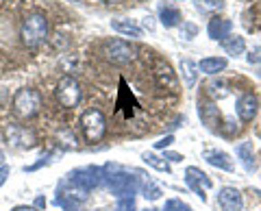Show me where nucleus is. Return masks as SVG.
<instances>
[{
	"mask_svg": "<svg viewBox=\"0 0 261 211\" xmlns=\"http://www.w3.org/2000/svg\"><path fill=\"white\" fill-rule=\"evenodd\" d=\"M154 81H157V85L161 89H168V92H172V94L178 92L176 74H174V70L170 68V63H166V61H157V66H154Z\"/></svg>",
	"mask_w": 261,
	"mask_h": 211,
	"instance_id": "7",
	"label": "nucleus"
},
{
	"mask_svg": "<svg viewBox=\"0 0 261 211\" xmlns=\"http://www.w3.org/2000/svg\"><path fill=\"white\" fill-rule=\"evenodd\" d=\"M226 35H231V22H228V20L214 18L209 22V37L211 39H220V42H222Z\"/></svg>",
	"mask_w": 261,
	"mask_h": 211,
	"instance_id": "13",
	"label": "nucleus"
},
{
	"mask_svg": "<svg viewBox=\"0 0 261 211\" xmlns=\"http://www.w3.org/2000/svg\"><path fill=\"white\" fill-rule=\"evenodd\" d=\"M102 3H107V5H118V3H122V0H102Z\"/></svg>",
	"mask_w": 261,
	"mask_h": 211,
	"instance_id": "28",
	"label": "nucleus"
},
{
	"mask_svg": "<svg viewBox=\"0 0 261 211\" xmlns=\"http://www.w3.org/2000/svg\"><path fill=\"white\" fill-rule=\"evenodd\" d=\"M81 131L87 144H98L107 133V120H105L102 111L98 109H87L81 116Z\"/></svg>",
	"mask_w": 261,
	"mask_h": 211,
	"instance_id": "4",
	"label": "nucleus"
},
{
	"mask_svg": "<svg viewBox=\"0 0 261 211\" xmlns=\"http://www.w3.org/2000/svg\"><path fill=\"white\" fill-rule=\"evenodd\" d=\"M248 59V63H261V46H255L250 50V55L246 57Z\"/></svg>",
	"mask_w": 261,
	"mask_h": 211,
	"instance_id": "22",
	"label": "nucleus"
},
{
	"mask_svg": "<svg viewBox=\"0 0 261 211\" xmlns=\"http://www.w3.org/2000/svg\"><path fill=\"white\" fill-rule=\"evenodd\" d=\"M205 159L209 161L211 166H216V168H220V170H228V172H231V170L235 168L233 166V159L226 155V152H222V150H207L205 152Z\"/></svg>",
	"mask_w": 261,
	"mask_h": 211,
	"instance_id": "12",
	"label": "nucleus"
},
{
	"mask_svg": "<svg viewBox=\"0 0 261 211\" xmlns=\"http://www.w3.org/2000/svg\"><path fill=\"white\" fill-rule=\"evenodd\" d=\"M198 113H200V118H202V122H205L209 128H214L216 124H220V111L214 102H205V104H200L198 107Z\"/></svg>",
	"mask_w": 261,
	"mask_h": 211,
	"instance_id": "16",
	"label": "nucleus"
},
{
	"mask_svg": "<svg viewBox=\"0 0 261 211\" xmlns=\"http://www.w3.org/2000/svg\"><path fill=\"white\" fill-rule=\"evenodd\" d=\"M163 159H170V161H183L181 155H176V152H166V157Z\"/></svg>",
	"mask_w": 261,
	"mask_h": 211,
	"instance_id": "24",
	"label": "nucleus"
},
{
	"mask_svg": "<svg viewBox=\"0 0 261 211\" xmlns=\"http://www.w3.org/2000/svg\"><path fill=\"white\" fill-rule=\"evenodd\" d=\"M100 55L109 63H113V66H128V63L135 59V48L128 42H124V39L111 37V39H107V42H102Z\"/></svg>",
	"mask_w": 261,
	"mask_h": 211,
	"instance_id": "3",
	"label": "nucleus"
},
{
	"mask_svg": "<svg viewBox=\"0 0 261 211\" xmlns=\"http://www.w3.org/2000/svg\"><path fill=\"white\" fill-rule=\"evenodd\" d=\"M178 68H181V76L185 81V85L194 87L196 85V76H198V63H194L192 59H181Z\"/></svg>",
	"mask_w": 261,
	"mask_h": 211,
	"instance_id": "17",
	"label": "nucleus"
},
{
	"mask_svg": "<svg viewBox=\"0 0 261 211\" xmlns=\"http://www.w3.org/2000/svg\"><path fill=\"white\" fill-rule=\"evenodd\" d=\"M218 205H220V209H222V211H242L244 200H242L240 190L222 188L218 192Z\"/></svg>",
	"mask_w": 261,
	"mask_h": 211,
	"instance_id": "8",
	"label": "nucleus"
},
{
	"mask_svg": "<svg viewBox=\"0 0 261 211\" xmlns=\"http://www.w3.org/2000/svg\"><path fill=\"white\" fill-rule=\"evenodd\" d=\"M55 96H57V100H59L61 107L74 109L81 102V98H83V89H81L79 81L74 76H61L59 83L55 87Z\"/></svg>",
	"mask_w": 261,
	"mask_h": 211,
	"instance_id": "5",
	"label": "nucleus"
},
{
	"mask_svg": "<svg viewBox=\"0 0 261 211\" xmlns=\"http://www.w3.org/2000/svg\"><path fill=\"white\" fill-rule=\"evenodd\" d=\"M39 109H42V94H39L37 89L22 87V89L15 92V96H13V113L20 120L35 118L39 113Z\"/></svg>",
	"mask_w": 261,
	"mask_h": 211,
	"instance_id": "2",
	"label": "nucleus"
},
{
	"mask_svg": "<svg viewBox=\"0 0 261 211\" xmlns=\"http://www.w3.org/2000/svg\"><path fill=\"white\" fill-rule=\"evenodd\" d=\"M5 137L13 148H20V150H31L33 146L37 144L35 133H33L31 128L22 126V124H7L5 126Z\"/></svg>",
	"mask_w": 261,
	"mask_h": 211,
	"instance_id": "6",
	"label": "nucleus"
},
{
	"mask_svg": "<svg viewBox=\"0 0 261 211\" xmlns=\"http://www.w3.org/2000/svg\"><path fill=\"white\" fill-rule=\"evenodd\" d=\"M196 7L202 11H220L224 9V0H196Z\"/></svg>",
	"mask_w": 261,
	"mask_h": 211,
	"instance_id": "21",
	"label": "nucleus"
},
{
	"mask_svg": "<svg viewBox=\"0 0 261 211\" xmlns=\"http://www.w3.org/2000/svg\"><path fill=\"white\" fill-rule=\"evenodd\" d=\"M7 176H9V168H0V188L5 185V181H7Z\"/></svg>",
	"mask_w": 261,
	"mask_h": 211,
	"instance_id": "23",
	"label": "nucleus"
},
{
	"mask_svg": "<svg viewBox=\"0 0 261 211\" xmlns=\"http://www.w3.org/2000/svg\"><path fill=\"white\" fill-rule=\"evenodd\" d=\"M257 111H259V98L252 92H246L238 100V116H240V120L242 122H250V120L257 116Z\"/></svg>",
	"mask_w": 261,
	"mask_h": 211,
	"instance_id": "9",
	"label": "nucleus"
},
{
	"mask_svg": "<svg viewBox=\"0 0 261 211\" xmlns=\"http://www.w3.org/2000/svg\"><path fill=\"white\" fill-rule=\"evenodd\" d=\"M74 3H83V0H74Z\"/></svg>",
	"mask_w": 261,
	"mask_h": 211,
	"instance_id": "30",
	"label": "nucleus"
},
{
	"mask_svg": "<svg viewBox=\"0 0 261 211\" xmlns=\"http://www.w3.org/2000/svg\"><path fill=\"white\" fill-rule=\"evenodd\" d=\"M224 68H226V59H224V57H207V59H200V63H198V72H202V74H209V76L222 72Z\"/></svg>",
	"mask_w": 261,
	"mask_h": 211,
	"instance_id": "11",
	"label": "nucleus"
},
{
	"mask_svg": "<svg viewBox=\"0 0 261 211\" xmlns=\"http://www.w3.org/2000/svg\"><path fill=\"white\" fill-rule=\"evenodd\" d=\"M172 144V137H166V140H159L157 142V148H166V146Z\"/></svg>",
	"mask_w": 261,
	"mask_h": 211,
	"instance_id": "25",
	"label": "nucleus"
},
{
	"mask_svg": "<svg viewBox=\"0 0 261 211\" xmlns=\"http://www.w3.org/2000/svg\"><path fill=\"white\" fill-rule=\"evenodd\" d=\"M187 183L198 192V196H202V190H209L211 188V181L207 178L205 172H200L198 168H187ZM205 198V196H202Z\"/></svg>",
	"mask_w": 261,
	"mask_h": 211,
	"instance_id": "10",
	"label": "nucleus"
},
{
	"mask_svg": "<svg viewBox=\"0 0 261 211\" xmlns=\"http://www.w3.org/2000/svg\"><path fill=\"white\" fill-rule=\"evenodd\" d=\"M13 211H39L37 207H31V205H20V207H15Z\"/></svg>",
	"mask_w": 261,
	"mask_h": 211,
	"instance_id": "26",
	"label": "nucleus"
},
{
	"mask_svg": "<svg viewBox=\"0 0 261 211\" xmlns=\"http://www.w3.org/2000/svg\"><path fill=\"white\" fill-rule=\"evenodd\" d=\"M159 15H161V24L168 29H172L181 22V11H178L176 7H170V5H163L159 9Z\"/></svg>",
	"mask_w": 261,
	"mask_h": 211,
	"instance_id": "18",
	"label": "nucleus"
},
{
	"mask_svg": "<svg viewBox=\"0 0 261 211\" xmlns=\"http://www.w3.org/2000/svg\"><path fill=\"white\" fill-rule=\"evenodd\" d=\"M111 29L120 35H126V37H142V29L130 20H111Z\"/></svg>",
	"mask_w": 261,
	"mask_h": 211,
	"instance_id": "15",
	"label": "nucleus"
},
{
	"mask_svg": "<svg viewBox=\"0 0 261 211\" xmlns=\"http://www.w3.org/2000/svg\"><path fill=\"white\" fill-rule=\"evenodd\" d=\"M20 37L24 46L35 48L42 42L48 39V20L44 13H31L29 18H24L22 29H20Z\"/></svg>",
	"mask_w": 261,
	"mask_h": 211,
	"instance_id": "1",
	"label": "nucleus"
},
{
	"mask_svg": "<svg viewBox=\"0 0 261 211\" xmlns=\"http://www.w3.org/2000/svg\"><path fill=\"white\" fill-rule=\"evenodd\" d=\"M144 161H146L148 166L161 170V172H170L168 161H166V159H161V157H157V155H152V152H144Z\"/></svg>",
	"mask_w": 261,
	"mask_h": 211,
	"instance_id": "20",
	"label": "nucleus"
},
{
	"mask_svg": "<svg viewBox=\"0 0 261 211\" xmlns=\"http://www.w3.org/2000/svg\"><path fill=\"white\" fill-rule=\"evenodd\" d=\"M222 48H224V52L226 55H233V57H238V55H242L244 50H246V42H244V37H240V35H226L222 42Z\"/></svg>",
	"mask_w": 261,
	"mask_h": 211,
	"instance_id": "14",
	"label": "nucleus"
},
{
	"mask_svg": "<svg viewBox=\"0 0 261 211\" xmlns=\"http://www.w3.org/2000/svg\"><path fill=\"white\" fill-rule=\"evenodd\" d=\"M238 155L242 157V164H244V168H246V170L255 168V161H252V144H248V142L240 144L238 146Z\"/></svg>",
	"mask_w": 261,
	"mask_h": 211,
	"instance_id": "19",
	"label": "nucleus"
},
{
	"mask_svg": "<svg viewBox=\"0 0 261 211\" xmlns=\"http://www.w3.org/2000/svg\"><path fill=\"white\" fill-rule=\"evenodd\" d=\"M3 164H5V152L0 150V166H3Z\"/></svg>",
	"mask_w": 261,
	"mask_h": 211,
	"instance_id": "29",
	"label": "nucleus"
},
{
	"mask_svg": "<svg viewBox=\"0 0 261 211\" xmlns=\"http://www.w3.org/2000/svg\"><path fill=\"white\" fill-rule=\"evenodd\" d=\"M35 207H37V209H39V207H46V200H44L42 196H39V198L35 200Z\"/></svg>",
	"mask_w": 261,
	"mask_h": 211,
	"instance_id": "27",
	"label": "nucleus"
}]
</instances>
